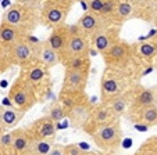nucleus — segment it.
Segmentation results:
<instances>
[{
	"instance_id": "e433bc0d",
	"label": "nucleus",
	"mask_w": 157,
	"mask_h": 155,
	"mask_svg": "<svg viewBox=\"0 0 157 155\" xmlns=\"http://www.w3.org/2000/svg\"><path fill=\"white\" fill-rule=\"evenodd\" d=\"M136 2H140V3H147V2H151V0H136Z\"/></svg>"
},
{
	"instance_id": "6e6552de",
	"label": "nucleus",
	"mask_w": 157,
	"mask_h": 155,
	"mask_svg": "<svg viewBox=\"0 0 157 155\" xmlns=\"http://www.w3.org/2000/svg\"><path fill=\"white\" fill-rule=\"evenodd\" d=\"M28 36L24 39H21L20 42L13 44L11 47H9L13 65L15 64V65L24 67V65L32 62L33 60H36V53H38V44L39 43H32Z\"/></svg>"
},
{
	"instance_id": "6ab92c4d",
	"label": "nucleus",
	"mask_w": 157,
	"mask_h": 155,
	"mask_svg": "<svg viewBox=\"0 0 157 155\" xmlns=\"http://www.w3.org/2000/svg\"><path fill=\"white\" fill-rule=\"evenodd\" d=\"M132 96H133V90H125L122 94L107 101V104L110 105V108L113 109V112L116 114L117 118L124 116V115L128 114L131 102H132Z\"/></svg>"
},
{
	"instance_id": "c9c22d12",
	"label": "nucleus",
	"mask_w": 157,
	"mask_h": 155,
	"mask_svg": "<svg viewBox=\"0 0 157 155\" xmlns=\"http://www.w3.org/2000/svg\"><path fill=\"white\" fill-rule=\"evenodd\" d=\"M153 62H154V67H156V69H157V56H156V57H154Z\"/></svg>"
},
{
	"instance_id": "c85d7f7f",
	"label": "nucleus",
	"mask_w": 157,
	"mask_h": 155,
	"mask_svg": "<svg viewBox=\"0 0 157 155\" xmlns=\"http://www.w3.org/2000/svg\"><path fill=\"white\" fill-rule=\"evenodd\" d=\"M10 65H13L11 57H10V49L0 42V73L9 69Z\"/></svg>"
},
{
	"instance_id": "20e7f679",
	"label": "nucleus",
	"mask_w": 157,
	"mask_h": 155,
	"mask_svg": "<svg viewBox=\"0 0 157 155\" xmlns=\"http://www.w3.org/2000/svg\"><path fill=\"white\" fill-rule=\"evenodd\" d=\"M24 71L21 73V76L24 78V80L35 90V93L42 94L43 96L50 87V72L46 65H43L40 61L33 60L32 62L24 65Z\"/></svg>"
},
{
	"instance_id": "ea45409f",
	"label": "nucleus",
	"mask_w": 157,
	"mask_h": 155,
	"mask_svg": "<svg viewBox=\"0 0 157 155\" xmlns=\"http://www.w3.org/2000/svg\"><path fill=\"white\" fill-rule=\"evenodd\" d=\"M156 89H157V87H156Z\"/></svg>"
},
{
	"instance_id": "2f4dec72",
	"label": "nucleus",
	"mask_w": 157,
	"mask_h": 155,
	"mask_svg": "<svg viewBox=\"0 0 157 155\" xmlns=\"http://www.w3.org/2000/svg\"><path fill=\"white\" fill-rule=\"evenodd\" d=\"M82 149L79 148V146L77 144H68L64 146V155H81Z\"/></svg>"
},
{
	"instance_id": "c756f323",
	"label": "nucleus",
	"mask_w": 157,
	"mask_h": 155,
	"mask_svg": "<svg viewBox=\"0 0 157 155\" xmlns=\"http://www.w3.org/2000/svg\"><path fill=\"white\" fill-rule=\"evenodd\" d=\"M48 116L50 118L53 122L59 123L60 120H63L65 116H67V112H65V109L63 108L61 104H56V105H53L50 108V112H49Z\"/></svg>"
},
{
	"instance_id": "0eeeda50",
	"label": "nucleus",
	"mask_w": 157,
	"mask_h": 155,
	"mask_svg": "<svg viewBox=\"0 0 157 155\" xmlns=\"http://www.w3.org/2000/svg\"><path fill=\"white\" fill-rule=\"evenodd\" d=\"M101 56H103L104 62L109 68L121 69V68L127 67L128 62L132 58V47L124 40H117Z\"/></svg>"
},
{
	"instance_id": "412c9836",
	"label": "nucleus",
	"mask_w": 157,
	"mask_h": 155,
	"mask_svg": "<svg viewBox=\"0 0 157 155\" xmlns=\"http://www.w3.org/2000/svg\"><path fill=\"white\" fill-rule=\"evenodd\" d=\"M36 60L40 61L43 65L50 69V68L56 67V65L60 64V54L57 51H54L48 43L46 40L43 43L38 44V53H36Z\"/></svg>"
},
{
	"instance_id": "4c0bfd02",
	"label": "nucleus",
	"mask_w": 157,
	"mask_h": 155,
	"mask_svg": "<svg viewBox=\"0 0 157 155\" xmlns=\"http://www.w3.org/2000/svg\"><path fill=\"white\" fill-rule=\"evenodd\" d=\"M154 104H156V107H157V96H156V102H154Z\"/></svg>"
},
{
	"instance_id": "393cba45",
	"label": "nucleus",
	"mask_w": 157,
	"mask_h": 155,
	"mask_svg": "<svg viewBox=\"0 0 157 155\" xmlns=\"http://www.w3.org/2000/svg\"><path fill=\"white\" fill-rule=\"evenodd\" d=\"M53 146L54 141L52 138H33L31 141L28 155H48Z\"/></svg>"
},
{
	"instance_id": "ddd939ff",
	"label": "nucleus",
	"mask_w": 157,
	"mask_h": 155,
	"mask_svg": "<svg viewBox=\"0 0 157 155\" xmlns=\"http://www.w3.org/2000/svg\"><path fill=\"white\" fill-rule=\"evenodd\" d=\"M57 123L53 122L49 116H43L36 119L35 122H32L29 126L25 127V130L28 132L29 137L32 138H52L56 135L57 130Z\"/></svg>"
},
{
	"instance_id": "dca6fc26",
	"label": "nucleus",
	"mask_w": 157,
	"mask_h": 155,
	"mask_svg": "<svg viewBox=\"0 0 157 155\" xmlns=\"http://www.w3.org/2000/svg\"><path fill=\"white\" fill-rule=\"evenodd\" d=\"M156 96H157L156 87H142L139 90H133L132 102H131V107L128 112L143 108V107L153 105L156 102Z\"/></svg>"
},
{
	"instance_id": "aec40b11",
	"label": "nucleus",
	"mask_w": 157,
	"mask_h": 155,
	"mask_svg": "<svg viewBox=\"0 0 157 155\" xmlns=\"http://www.w3.org/2000/svg\"><path fill=\"white\" fill-rule=\"evenodd\" d=\"M32 138L29 137L25 127L13 130V152L14 155H28Z\"/></svg>"
},
{
	"instance_id": "f03ea898",
	"label": "nucleus",
	"mask_w": 157,
	"mask_h": 155,
	"mask_svg": "<svg viewBox=\"0 0 157 155\" xmlns=\"http://www.w3.org/2000/svg\"><path fill=\"white\" fill-rule=\"evenodd\" d=\"M72 4L74 0H44L39 13V20L52 29L60 27L65 22Z\"/></svg>"
},
{
	"instance_id": "1a4fd4ad",
	"label": "nucleus",
	"mask_w": 157,
	"mask_h": 155,
	"mask_svg": "<svg viewBox=\"0 0 157 155\" xmlns=\"http://www.w3.org/2000/svg\"><path fill=\"white\" fill-rule=\"evenodd\" d=\"M116 119H118V118L116 116V114L113 112V109L110 108L109 104L107 102H100L99 105L92 107V111L89 114L88 120L82 126V129H85V132H88L89 135H92L99 127L113 122Z\"/></svg>"
},
{
	"instance_id": "2eb2a0df",
	"label": "nucleus",
	"mask_w": 157,
	"mask_h": 155,
	"mask_svg": "<svg viewBox=\"0 0 157 155\" xmlns=\"http://www.w3.org/2000/svg\"><path fill=\"white\" fill-rule=\"evenodd\" d=\"M92 107L93 105H90V102L85 97L67 111V118L70 119L72 127H82L85 125V122L89 118V114L92 111Z\"/></svg>"
},
{
	"instance_id": "a211bd4d",
	"label": "nucleus",
	"mask_w": 157,
	"mask_h": 155,
	"mask_svg": "<svg viewBox=\"0 0 157 155\" xmlns=\"http://www.w3.org/2000/svg\"><path fill=\"white\" fill-rule=\"evenodd\" d=\"M24 115L25 112L17 107H0V130L13 129L18 125V122H21Z\"/></svg>"
},
{
	"instance_id": "a878e982",
	"label": "nucleus",
	"mask_w": 157,
	"mask_h": 155,
	"mask_svg": "<svg viewBox=\"0 0 157 155\" xmlns=\"http://www.w3.org/2000/svg\"><path fill=\"white\" fill-rule=\"evenodd\" d=\"M136 54L145 61H153L154 57L157 56V42L150 40V42H143L136 46Z\"/></svg>"
},
{
	"instance_id": "f3484780",
	"label": "nucleus",
	"mask_w": 157,
	"mask_h": 155,
	"mask_svg": "<svg viewBox=\"0 0 157 155\" xmlns=\"http://www.w3.org/2000/svg\"><path fill=\"white\" fill-rule=\"evenodd\" d=\"M71 33V28L67 27V25H60V27L53 28L50 36L46 39V43L54 50L59 54L63 53L65 44H67V40H68V36Z\"/></svg>"
},
{
	"instance_id": "f257e3e1",
	"label": "nucleus",
	"mask_w": 157,
	"mask_h": 155,
	"mask_svg": "<svg viewBox=\"0 0 157 155\" xmlns=\"http://www.w3.org/2000/svg\"><path fill=\"white\" fill-rule=\"evenodd\" d=\"M2 21L18 28L25 35H29V32L35 29L40 20H39V13L35 7L15 3L4 11Z\"/></svg>"
},
{
	"instance_id": "423d86ee",
	"label": "nucleus",
	"mask_w": 157,
	"mask_h": 155,
	"mask_svg": "<svg viewBox=\"0 0 157 155\" xmlns=\"http://www.w3.org/2000/svg\"><path fill=\"white\" fill-rule=\"evenodd\" d=\"M9 97L13 101V104L24 112H27L28 109H31L36 102L39 101L38 94L35 93V90H33L27 82H25L24 78L21 75L18 76L17 79L14 80V83L11 85L10 91H9Z\"/></svg>"
},
{
	"instance_id": "9b49d317",
	"label": "nucleus",
	"mask_w": 157,
	"mask_h": 155,
	"mask_svg": "<svg viewBox=\"0 0 157 155\" xmlns=\"http://www.w3.org/2000/svg\"><path fill=\"white\" fill-rule=\"evenodd\" d=\"M88 78H89V69H70V68H65L61 91L85 93Z\"/></svg>"
},
{
	"instance_id": "7c9ffc66",
	"label": "nucleus",
	"mask_w": 157,
	"mask_h": 155,
	"mask_svg": "<svg viewBox=\"0 0 157 155\" xmlns=\"http://www.w3.org/2000/svg\"><path fill=\"white\" fill-rule=\"evenodd\" d=\"M88 2V11L96 13V14H100L103 6L106 4L107 0H86Z\"/></svg>"
},
{
	"instance_id": "4468645a",
	"label": "nucleus",
	"mask_w": 157,
	"mask_h": 155,
	"mask_svg": "<svg viewBox=\"0 0 157 155\" xmlns=\"http://www.w3.org/2000/svg\"><path fill=\"white\" fill-rule=\"evenodd\" d=\"M117 40H120L118 29L110 28V27L103 28V29H100L99 32H96L95 35L90 36V43H92V46L95 47L100 54L106 53L107 50L113 46Z\"/></svg>"
},
{
	"instance_id": "58836bf2",
	"label": "nucleus",
	"mask_w": 157,
	"mask_h": 155,
	"mask_svg": "<svg viewBox=\"0 0 157 155\" xmlns=\"http://www.w3.org/2000/svg\"><path fill=\"white\" fill-rule=\"evenodd\" d=\"M154 21H156V22H157V20H154Z\"/></svg>"
},
{
	"instance_id": "4be33fe9",
	"label": "nucleus",
	"mask_w": 157,
	"mask_h": 155,
	"mask_svg": "<svg viewBox=\"0 0 157 155\" xmlns=\"http://www.w3.org/2000/svg\"><path fill=\"white\" fill-rule=\"evenodd\" d=\"M28 35H25L24 32H21L18 28L13 27L10 24H6L2 21L0 24V42L7 47H11L13 44H15L17 42H20L21 39L27 38Z\"/></svg>"
},
{
	"instance_id": "cd10ccee",
	"label": "nucleus",
	"mask_w": 157,
	"mask_h": 155,
	"mask_svg": "<svg viewBox=\"0 0 157 155\" xmlns=\"http://www.w3.org/2000/svg\"><path fill=\"white\" fill-rule=\"evenodd\" d=\"M135 155H157V136L147 138L139 147Z\"/></svg>"
},
{
	"instance_id": "5701e85b",
	"label": "nucleus",
	"mask_w": 157,
	"mask_h": 155,
	"mask_svg": "<svg viewBox=\"0 0 157 155\" xmlns=\"http://www.w3.org/2000/svg\"><path fill=\"white\" fill-rule=\"evenodd\" d=\"M131 119L136 120L139 123H143L146 126H157V107L156 104L149 107L131 111Z\"/></svg>"
},
{
	"instance_id": "39448f33",
	"label": "nucleus",
	"mask_w": 157,
	"mask_h": 155,
	"mask_svg": "<svg viewBox=\"0 0 157 155\" xmlns=\"http://www.w3.org/2000/svg\"><path fill=\"white\" fill-rule=\"evenodd\" d=\"M95 144L103 151H116L122 140V129L118 123V119L103 125L92 133Z\"/></svg>"
},
{
	"instance_id": "bb28decb",
	"label": "nucleus",
	"mask_w": 157,
	"mask_h": 155,
	"mask_svg": "<svg viewBox=\"0 0 157 155\" xmlns=\"http://www.w3.org/2000/svg\"><path fill=\"white\" fill-rule=\"evenodd\" d=\"M64 64L65 68H70V69H89V61L88 56H77V57H70V58L61 61Z\"/></svg>"
},
{
	"instance_id": "7ed1b4c3",
	"label": "nucleus",
	"mask_w": 157,
	"mask_h": 155,
	"mask_svg": "<svg viewBox=\"0 0 157 155\" xmlns=\"http://www.w3.org/2000/svg\"><path fill=\"white\" fill-rule=\"evenodd\" d=\"M128 90L127 76L121 72V69L107 67L100 80V100L101 102H107L111 98L122 94Z\"/></svg>"
},
{
	"instance_id": "b1692460",
	"label": "nucleus",
	"mask_w": 157,
	"mask_h": 155,
	"mask_svg": "<svg viewBox=\"0 0 157 155\" xmlns=\"http://www.w3.org/2000/svg\"><path fill=\"white\" fill-rule=\"evenodd\" d=\"M135 17V4L131 0H117L116 9L111 15V22H124Z\"/></svg>"
},
{
	"instance_id": "72a5a7b5",
	"label": "nucleus",
	"mask_w": 157,
	"mask_h": 155,
	"mask_svg": "<svg viewBox=\"0 0 157 155\" xmlns=\"http://www.w3.org/2000/svg\"><path fill=\"white\" fill-rule=\"evenodd\" d=\"M17 3H21V4H27V6H31V7H38V4L40 3V0H17Z\"/></svg>"
},
{
	"instance_id": "9d476101",
	"label": "nucleus",
	"mask_w": 157,
	"mask_h": 155,
	"mask_svg": "<svg viewBox=\"0 0 157 155\" xmlns=\"http://www.w3.org/2000/svg\"><path fill=\"white\" fill-rule=\"evenodd\" d=\"M89 49H90V44H89L88 36L81 33L78 29H77V32H72L71 31V33L68 36V40H67V44H65L63 53L60 54V62L70 58V57L88 56Z\"/></svg>"
},
{
	"instance_id": "f704fd0d",
	"label": "nucleus",
	"mask_w": 157,
	"mask_h": 155,
	"mask_svg": "<svg viewBox=\"0 0 157 155\" xmlns=\"http://www.w3.org/2000/svg\"><path fill=\"white\" fill-rule=\"evenodd\" d=\"M81 155H98V154H95V152H86V151H82V152H81Z\"/></svg>"
},
{
	"instance_id": "f8f14e48",
	"label": "nucleus",
	"mask_w": 157,
	"mask_h": 155,
	"mask_svg": "<svg viewBox=\"0 0 157 155\" xmlns=\"http://www.w3.org/2000/svg\"><path fill=\"white\" fill-rule=\"evenodd\" d=\"M109 24H110V21L103 18L100 14H96V13H92V11H86L85 14H82V17L78 21L77 29L81 33H83L85 36H92L96 32H99L100 29L109 27Z\"/></svg>"
},
{
	"instance_id": "473e14b6",
	"label": "nucleus",
	"mask_w": 157,
	"mask_h": 155,
	"mask_svg": "<svg viewBox=\"0 0 157 155\" xmlns=\"http://www.w3.org/2000/svg\"><path fill=\"white\" fill-rule=\"evenodd\" d=\"M48 155H64V146H60V144H54L53 148L49 151Z\"/></svg>"
}]
</instances>
